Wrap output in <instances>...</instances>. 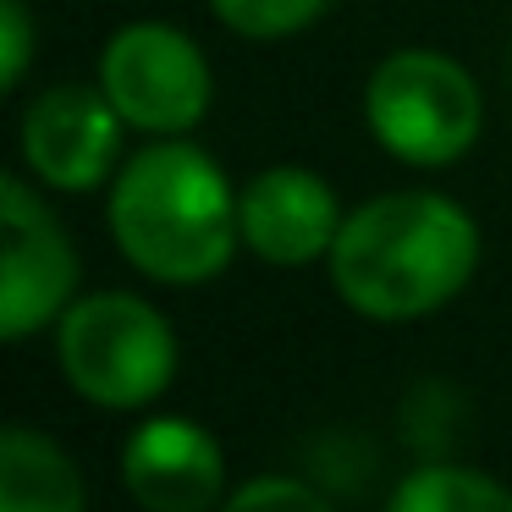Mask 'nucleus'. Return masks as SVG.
Masks as SVG:
<instances>
[{
  "label": "nucleus",
  "mask_w": 512,
  "mask_h": 512,
  "mask_svg": "<svg viewBox=\"0 0 512 512\" xmlns=\"http://www.w3.org/2000/svg\"><path fill=\"white\" fill-rule=\"evenodd\" d=\"M331 287L364 320L435 314L479 265V226L441 193H380L358 204L331 243Z\"/></svg>",
  "instance_id": "1"
},
{
  "label": "nucleus",
  "mask_w": 512,
  "mask_h": 512,
  "mask_svg": "<svg viewBox=\"0 0 512 512\" xmlns=\"http://www.w3.org/2000/svg\"><path fill=\"white\" fill-rule=\"evenodd\" d=\"M111 237L149 281L204 287L243 243L232 182L199 144H144L111 182Z\"/></svg>",
  "instance_id": "2"
},
{
  "label": "nucleus",
  "mask_w": 512,
  "mask_h": 512,
  "mask_svg": "<svg viewBox=\"0 0 512 512\" xmlns=\"http://www.w3.org/2000/svg\"><path fill=\"white\" fill-rule=\"evenodd\" d=\"M56 358L67 386L94 408H144L177 375V336L133 292H94L61 314Z\"/></svg>",
  "instance_id": "3"
},
{
  "label": "nucleus",
  "mask_w": 512,
  "mask_h": 512,
  "mask_svg": "<svg viewBox=\"0 0 512 512\" xmlns=\"http://www.w3.org/2000/svg\"><path fill=\"white\" fill-rule=\"evenodd\" d=\"M369 133L402 166H452L485 127L474 78L441 50H397L369 72L364 89Z\"/></svg>",
  "instance_id": "4"
},
{
  "label": "nucleus",
  "mask_w": 512,
  "mask_h": 512,
  "mask_svg": "<svg viewBox=\"0 0 512 512\" xmlns=\"http://www.w3.org/2000/svg\"><path fill=\"white\" fill-rule=\"evenodd\" d=\"M100 89L127 127L155 138H182L210 111V61L171 23H127L100 56Z\"/></svg>",
  "instance_id": "5"
},
{
  "label": "nucleus",
  "mask_w": 512,
  "mask_h": 512,
  "mask_svg": "<svg viewBox=\"0 0 512 512\" xmlns=\"http://www.w3.org/2000/svg\"><path fill=\"white\" fill-rule=\"evenodd\" d=\"M0 237H6V281H0V336L23 342L72 309L78 254L56 215L23 177H0Z\"/></svg>",
  "instance_id": "6"
},
{
  "label": "nucleus",
  "mask_w": 512,
  "mask_h": 512,
  "mask_svg": "<svg viewBox=\"0 0 512 512\" xmlns=\"http://www.w3.org/2000/svg\"><path fill=\"white\" fill-rule=\"evenodd\" d=\"M122 111L105 89L61 83L23 111V166L56 193H89L116 171L122 155Z\"/></svg>",
  "instance_id": "7"
},
{
  "label": "nucleus",
  "mask_w": 512,
  "mask_h": 512,
  "mask_svg": "<svg viewBox=\"0 0 512 512\" xmlns=\"http://www.w3.org/2000/svg\"><path fill=\"white\" fill-rule=\"evenodd\" d=\"M342 221L347 215L336 204L331 182L303 171V166H270L237 193L243 248L259 254L265 265H281V270H298L309 259L331 254Z\"/></svg>",
  "instance_id": "8"
},
{
  "label": "nucleus",
  "mask_w": 512,
  "mask_h": 512,
  "mask_svg": "<svg viewBox=\"0 0 512 512\" xmlns=\"http://www.w3.org/2000/svg\"><path fill=\"white\" fill-rule=\"evenodd\" d=\"M122 479L149 512H215L226 496V457L204 424L144 419L122 446Z\"/></svg>",
  "instance_id": "9"
},
{
  "label": "nucleus",
  "mask_w": 512,
  "mask_h": 512,
  "mask_svg": "<svg viewBox=\"0 0 512 512\" xmlns=\"http://www.w3.org/2000/svg\"><path fill=\"white\" fill-rule=\"evenodd\" d=\"M0 512H89L78 463L50 435L12 424L0 435Z\"/></svg>",
  "instance_id": "10"
},
{
  "label": "nucleus",
  "mask_w": 512,
  "mask_h": 512,
  "mask_svg": "<svg viewBox=\"0 0 512 512\" xmlns=\"http://www.w3.org/2000/svg\"><path fill=\"white\" fill-rule=\"evenodd\" d=\"M386 512H512V490L463 463H424L397 485Z\"/></svg>",
  "instance_id": "11"
},
{
  "label": "nucleus",
  "mask_w": 512,
  "mask_h": 512,
  "mask_svg": "<svg viewBox=\"0 0 512 512\" xmlns=\"http://www.w3.org/2000/svg\"><path fill=\"white\" fill-rule=\"evenodd\" d=\"M325 6L331 0H210V12L243 39H287L309 28Z\"/></svg>",
  "instance_id": "12"
},
{
  "label": "nucleus",
  "mask_w": 512,
  "mask_h": 512,
  "mask_svg": "<svg viewBox=\"0 0 512 512\" xmlns=\"http://www.w3.org/2000/svg\"><path fill=\"white\" fill-rule=\"evenodd\" d=\"M221 512H336L331 501L320 496L314 485L292 474H265V479H248L237 485L232 496L221 501Z\"/></svg>",
  "instance_id": "13"
},
{
  "label": "nucleus",
  "mask_w": 512,
  "mask_h": 512,
  "mask_svg": "<svg viewBox=\"0 0 512 512\" xmlns=\"http://www.w3.org/2000/svg\"><path fill=\"white\" fill-rule=\"evenodd\" d=\"M28 61H34V23L23 0H0V83L23 89Z\"/></svg>",
  "instance_id": "14"
}]
</instances>
